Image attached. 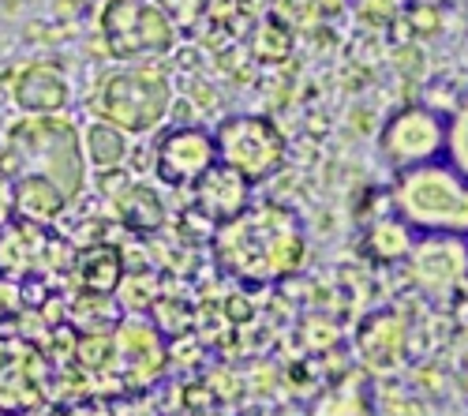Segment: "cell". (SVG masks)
<instances>
[{
	"label": "cell",
	"mask_w": 468,
	"mask_h": 416,
	"mask_svg": "<svg viewBox=\"0 0 468 416\" xmlns=\"http://www.w3.org/2000/svg\"><path fill=\"white\" fill-rule=\"evenodd\" d=\"M0 146H5V139H0Z\"/></svg>",
	"instance_id": "31"
},
{
	"label": "cell",
	"mask_w": 468,
	"mask_h": 416,
	"mask_svg": "<svg viewBox=\"0 0 468 416\" xmlns=\"http://www.w3.org/2000/svg\"><path fill=\"white\" fill-rule=\"evenodd\" d=\"M412 285L431 300H453L468 282V240L461 237H416L405 259Z\"/></svg>",
	"instance_id": "8"
},
{
	"label": "cell",
	"mask_w": 468,
	"mask_h": 416,
	"mask_svg": "<svg viewBox=\"0 0 468 416\" xmlns=\"http://www.w3.org/2000/svg\"><path fill=\"white\" fill-rule=\"evenodd\" d=\"M128 184H132V180H128L121 169H101V192H105V196L121 199V196L128 192Z\"/></svg>",
	"instance_id": "25"
},
{
	"label": "cell",
	"mask_w": 468,
	"mask_h": 416,
	"mask_svg": "<svg viewBox=\"0 0 468 416\" xmlns=\"http://www.w3.org/2000/svg\"><path fill=\"white\" fill-rule=\"evenodd\" d=\"M0 173H8L12 180L42 176L60 187L68 203L80 199L87 184V155L80 128L64 112L16 121L5 135V146H0Z\"/></svg>",
	"instance_id": "2"
},
{
	"label": "cell",
	"mask_w": 468,
	"mask_h": 416,
	"mask_svg": "<svg viewBox=\"0 0 468 416\" xmlns=\"http://www.w3.org/2000/svg\"><path fill=\"white\" fill-rule=\"evenodd\" d=\"M251 49H255L259 64H282V60H289V53H292V30L270 16V19L259 23V30H255V37H251Z\"/></svg>",
	"instance_id": "20"
},
{
	"label": "cell",
	"mask_w": 468,
	"mask_h": 416,
	"mask_svg": "<svg viewBox=\"0 0 468 416\" xmlns=\"http://www.w3.org/2000/svg\"><path fill=\"white\" fill-rule=\"evenodd\" d=\"M232 8L244 12V16H251V19H262L270 8H274V0H232Z\"/></svg>",
	"instance_id": "27"
},
{
	"label": "cell",
	"mask_w": 468,
	"mask_h": 416,
	"mask_svg": "<svg viewBox=\"0 0 468 416\" xmlns=\"http://www.w3.org/2000/svg\"><path fill=\"white\" fill-rule=\"evenodd\" d=\"M409 23L420 27V34H435V30H439V8H431V5H412V8H409Z\"/></svg>",
	"instance_id": "24"
},
{
	"label": "cell",
	"mask_w": 468,
	"mask_h": 416,
	"mask_svg": "<svg viewBox=\"0 0 468 416\" xmlns=\"http://www.w3.org/2000/svg\"><path fill=\"white\" fill-rule=\"evenodd\" d=\"M412 240H416V233L394 210H382L364 229V248L375 262H382V267H389V262H405L409 251H412Z\"/></svg>",
	"instance_id": "16"
},
{
	"label": "cell",
	"mask_w": 468,
	"mask_h": 416,
	"mask_svg": "<svg viewBox=\"0 0 468 416\" xmlns=\"http://www.w3.org/2000/svg\"><path fill=\"white\" fill-rule=\"evenodd\" d=\"M270 16H274L278 23H285L289 30H300V27H307L311 19H319L315 0H274Z\"/></svg>",
	"instance_id": "23"
},
{
	"label": "cell",
	"mask_w": 468,
	"mask_h": 416,
	"mask_svg": "<svg viewBox=\"0 0 468 416\" xmlns=\"http://www.w3.org/2000/svg\"><path fill=\"white\" fill-rule=\"evenodd\" d=\"M446 162L468 176V98L457 105L453 117H446Z\"/></svg>",
	"instance_id": "22"
},
{
	"label": "cell",
	"mask_w": 468,
	"mask_h": 416,
	"mask_svg": "<svg viewBox=\"0 0 468 416\" xmlns=\"http://www.w3.org/2000/svg\"><path fill=\"white\" fill-rule=\"evenodd\" d=\"M71 278L80 285V293H98V296H112L121 289V278H124V251L116 244H83V251L75 255L71 262Z\"/></svg>",
	"instance_id": "14"
},
{
	"label": "cell",
	"mask_w": 468,
	"mask_h": 416,
	"mask_svg": "<svg viewBox=\"0 0 468 416\" xmlns=\"http://www.w3.org/2000/svg\"><path fill=\"white\" fill-rule=\"evenodd\" d=\"M173 109V87L158 68H121L109 71L94 91L98 121L121 128L128 135L154 132Z\"/></svg>",
	"instance_id": "4"
},
{
	"label": "cell",
	"mask_w": 468,
	"mask_h": 416,
	"mask_svg": "<svg viewBox=\"0 0 468 416\" xmlns=\"http://www.w3.org/2000/svg\"><path fill=\"white\" fill-rule=\"evenodd\" d=\"M382 162L401 173L446 158V117L431 105H405L378 132Z\"/></svg>",
	"instance_id": "7"
},
{
	"label": "cell",
	"mask_w": 468,
	"mask_h": 416,
	"mask_svg": "<svg viewBox=\"0 0 468 416\" xmlns=\"http://www.w3.org/2000/svg\"><path fill=\"white\" fill-rule=\"evenodd\" d=\"M218 267L248 285H274L303 267V221L278 203H248L237 218L214 225Z\"/></svg>",
	"instance_id": "1"
},
{
	"label": "cell",
	"mask_w": 468,
	"mask_h": 416,
	"mask_svg": "<svg viewBox=\"0 0 468 416\" xmlns=\"http://www.w3.org/2000/svg\"><path fill=\"white\" fill-rule=\"evenodd\" d=\"M116 214H121V221L128 225L132 233L146 237V233H158L165 229V221H169V210L158 196V187H150V184H128V192L116 199Z\"/></svg>",
	"instance_id": "17"
},
{
	"label": "cell",
	"mask_w": 468,
	"mask_h": 416,
	"mask_svg": "<svg viewBox=\"0 0 468 416\" xmlns=\"http://www.w3.org/2000/svg\"><path fill=\"white\" fill-rule=\"evenodd\" d=\"M386 199L416 237L468 240V176L446 158L394 173Z\"/></svg>",
	"instance_id": "3"
},
{
	"label": "cell",
	"mask_w": 468,
	"mask_h": 416,
	"mask_svg": "<svg viewBox=\"0 0 468 416\" xmlns=\"http://www.w3.org/2000/svg\"><path fill=\"white\" fill-rule=\"evenodd\" d=\"M16 218V210H12V176L8 173H0V229Z\"/></svg>",
	"instance_id": "26"
},
{
	"label": "cell",
	"mask_w": 468,
	"mask_h": 416,
	"mask_svg": "<svg viewBox=\"0 0 468 416\" xmlns=\"http://www.w3.org/2000/svg\"><path fill=\"white\" fill-rule=\"evenodd\" d=\"M75 360L87 371H105L116 360V342L112 334H80L75 337Z\"/></svg>",
	"instance_id": "21"
},
{
	"label": "cell",
	"mask_w": 468,
	"mask_h": 416,
	"mask_svg": "<svg viewBox=\"0 0 468 416\" xmlns=\"http://www.w3.org/2000/svg\"><path fill=\"white\" fill-rule=\"evenodd\" d=\"M409 0H364V12H375V16H382V19H389L398 8H405Z\"/></svg>",
	"instance_id": "28"
},
{
	"label": "cell",
	"mask_w": 468,
	"mask_h": 416,
	"mask_svg": "<svg viewBox=\"0 0 468 416\" xmlns=\"http://www.w3.org/2000/svg\"><path fill=\"white\" fill-rule=\"evenodd\" d=\"M191 187H195V207H199V214L214 225L237 218L251 203V184L237 169H229L221 162H214Z\"/></svg>",
	"instance_id": "12"
},
{
	"label": "cell",
	"mask_w": 468,
	"mask_h": 416,
	"mask_svg": "<svg viewBox=\"0 0 468 416\" xmlns=\"http://www.w3.org/2000/svg\"><path fill=\"white\" fill-rule=\"evenodd\" d=\"M121 304L112 296H98V293H83L71 304V319H80V326L87 334H109L116 323H121Z\"/></svg>",
	"instance_id": "19"
},
{
	"label": "cell",
	"mask_w": 468,
	"mask_h": 416,
	"mask_svg": "<svg viewBox=\"0 0 468 416\" xmlns=\"http://www.w3.org/2000/svg\"><path fill=\"white\" fill-rule=\"evenodd\" d=\"M12 101L27 112V117H49V112H64L71 101V83L68 75L49 64V60H37L16 71L12 80Z\"/></svg>",
	"instance_id": "11"
},
{
	"label": "cell",
	"mask_w": 468,
	"mask_h": 416,
	"mask_svg": "<svg viewBox=\"0 0 468 416\" xmlns=\"http://www.w3.org/2000/svg\"><path fill=\"white\" fill-rule=\"evenodd\" d=\"M214 162H218L214 132L199 124H176L162 132L158 146H154V173L169 187H191Z\"/></svg>",
	"instance_id": "10"
},
{
	"label": "cell",
	"mask_w": 468,
	"mask_h": 416,
	"mask_svg": "<svg viewBox=\"0 0 468 416\" xmlns=\"http://www.w3.org/2000/svg\"><path fill=\"white\" fill-rule=\"evenodd\" d=\"M8 323H12V312H8V308H5V304H0V330H5V326H8Z\"/></svg>",
	"instance_id": "29"
},
{
	"label": "cell",
	"mask_w": 468,
	"mask_h": 416,
	"mask_svg": "<svg viewBox=\"0 0 468 416\" xmlns=\"http://www.w3.org/2000/svg\"><path fill=\"white\" fill-rule=\"evenodd\" d=\"M412 5H431V8H442V0H412Z\"/></svg>",
	"instance_id": "30"
},
{
	"label": "cell",
	"mask_w": 468,
	"mask_h": 416,
	"mask_svg": "<svg viewBox=\"0 0 468 416\" xmlns=\"http://www.w3.org/2000/svg\"><path fill=\"white\" fill-rule=\"evenodd\" d=\"M68 248L60 237H53L42 225H30L12 218L0 229V278H34V274H49L53 267H68Z\"/></svg>",
	"instance_id": "9"
},
{
	"label": "cell",
	"mask_w": 468,
	"mask_h": 416,
	"mask_svg": "<svg viewBox=\"0 0 468 416\" xmlns=\"http://www.w3.org/2000/svg\"><path fill=\"white\" fill-rule=\"evenodd\" d=\"M405 342H409V323L398 312H375L371 319H364L356 334V349L364 364L375 371H394L405 357Z\"/></svg>",
	"instance_id": "13"
},
{
	"label": "cell",
	"mask_w": 468,
	"mask_h": 416,
	"mask_svg": "<svg viewBox=\"0 0 468 416\" xmlns=\"http://www.w3.org/2000/svg\"><path fill=\"white\" fill-rule=\"evenodd\" d=\"M214 150L218 162L237 169L251 187L278 176L289 158V143L282 128L270 117H259V112H240V117L221 121L214 132Z\"/></svg>",
	"instance_id": "6"
},
{
	"label": "cell",
	"mask_w": 468,
	"mask_h": 416,
	"mask_svg": "<svg viewBox=\"0 0 468 416\" xmlns=\"http://www.w3.org/2000/svg\"><path fill=\"white\" fill-rule=\"evenodd\" d=\"M101 42L116 60L165 57L176 46L180 23L162 0H109L101 8Z\"/></svg>",
	"instance_id": "5"
},
{
	"label": "cell",
	"mask_w": 468,
	"mask_h": 416,
	"mask_svg": "<svg viewBox=\"0 0 468 416\" xmlns=\"http://www.w3.org/2000/svg\"><path fill=\"white\" fill-rule=\"evenodd\" d=\"M83 146H87V162H90L94 169H121V165L128 162V150H132V146H128V132L112 128V124H105V121L87 124Z\"/></svg>",
	"instance_id": "18"
},
{
	"label": "cell",
	"mask_w": 468,
	"mask_h": 416,
	"mask_svg": "<svg viewBox=\"0 0 468 416\" xmlns=\"http://www.w3.org/2000/svg\"><path fill=\"white\" fill-rule=\"evenodd\" d=\"M12 210L19 221L49 229V225L68 210V199L57 184H49L42 176H19V180H12Z\"/></svg>",
	"instance_id": "15"
}]
</instances>
